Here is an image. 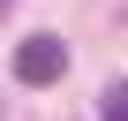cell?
Returning a JSON list of instances; mask_svg holds the SVG:
<instances>
[{"mask_svg":"<svg viewBox=\"0 0 128 121\" xmlns=\"http://www.w3.org/2000/svg\"><path fill=\"white\" fill-rule=\"evenodd\" d=\"M0 8H8V0H0Z\"/></svg>","mask_w":128,"mask_h":121,"instance_id":"3","label":"cell"},{"mask_svg":"<svg viewBox=\"0 0 128 121\" xmlns=\"http://www.w3.org/2000/svg\"><path fill=\"white\" fill-rule=\"evenodd\" d=\"M60 68H68V45H60V38L38 30V38L15 45V76H23V83H60Z\"/></svg>","mask_w":128,"mask_h":121,"instance_id":"1","label":"cell"},{"mask_svg":"<svg viewBox=\"0 0 128 121\" xmlns=\"http://www.w3.org/2000/svg\"><path fill=\"white\" fill-rule=\"evenodd\" d=\"M106 121H128V83H113V91H106Z\"/></svg>","mask_w":128,"mask_h":121,"instance_id":"2","label":"cell"}]
</instances>
